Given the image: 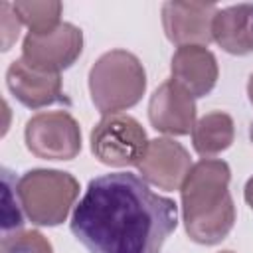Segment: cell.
Instances as JSON below:
<instances>
[{
    "mask_svg": "<svg viewBox=\"0 0 253 253\" xmlns=\"http://www.w3.org/2000/svg\"><path fill=\"white\" fill-rule=\"evenodd\" d=\"M229 166L217 158L194 164L180 186L184 223L190 237L204 245L219 243L235 221V208L227 192Z\"/></svg>",
    "mask_w": 253,
    "mask_h": 253,
    "instance_id": "obj_2",
    "label": "cell"
},
{
    "mask_svg": "<svg viewBox=\"0 0 253 253\" xmlns=\"http://www.w3.org/2000/svg\"><path fill=\"white\" fill-rule=\"evenodd\" d=\"M148 117L156 130L168 134H188L194 128L196 117L194 97L174 79H170L154 91L148 107Z\"/></svg>",
    "mask_w": 253,
    "mask_h": 253,
    "instance_id": "obj_9",
    "label": "cell"
},
{
    "mask_svg": "<svg viewBox=\"0 0 253 253\" xmlns=\"http://www.w3.org/2000/svg\"><path fill=\"white\" fill-rule=\"evenodd\" d=\"M172 79L192 97L208 95L217 79V65L204 45H184L172 57Z\"/></svg>",
    "mask_w": 253,
    "mask_h": 253,
    "instance_id": "obj_12",
    "label": "cell"
},
{
    "mask_svg": "<svg viewBox=\"0 0 253 253\" xmlns=\"http://www.w3.org/2000/svg\"><path fill=\"white\" fill-rule=\"evenodd\" d=\"M2 253H51V245L42 233L24 231L2 239Z\"/></svg>",
    "mask_w": 253,
    "mask_h": 253,
    "instance_id": "obj_17",
    "label": "cell"
},
{
    "mask_svg": "<svg viewBox=\"0 0 253 253\" xmlns=\"http://www.w3.org/2000/svg\"><path fill=\"white\" fill-rule=\"evenodd\" d=\"M12 6L32 36H47L59 26V2H14Z\"/></svg>",
    "mask_w": 253,
    "mask_h": 253,
    "instance_id": "obj_15",
    "label": "cell"
},
{
    "mask_svg": "<svg viewBox=\"0 0 253 253\" xmlns=\"http://www.w3.org/2000/svg\"><path fill=\"white\" fill-rule=\"evenodd\" d=\"M144 85L140 61L123 49L105 53L89 75L91 99L103 115H117L138 103Z\"/></svg>",
    "mask_w": 253,
    "mask_h": 253,
    "instance_id": "obj_3",
    "label": "cell"
},
{
    "mask_svg": "<svg viewBox=\"0 0 253 253\" xmlns=\"http://www.w3.org/2000/svg\"><path fill=\"white\" fill-rule=\"evenodd\" d=\"M6 79H8V87L14 93V97L26 107L40 109V107L59 103V101L67 103L61 91L59 73L38 71V69L28 67L22 59H18L8 67Z\"/></svg>",
    "mask_w": 253,
    "mask_h": 253,
    "instance_id": "obj_11",
    "label": "cell"
},
{
    "mask_svg": "<svg viewBox=\"0 0 253 253\" xmlns=\"http://www.w3.org/2000/svg\"><path fill=\"white\" fill-rule=\"evenodd\" d=\"M211 38L229 53L253 51V4H237L217 10L211 22Z\"/></svg>",
    "mask_w": 253,
    "mask_h": 253,
    "instance_id": "obj_13",
    "label": "cell"
},
{
    "mask_svg": "<svg viewBox=\"0 0 253 253\" xmlns=\"http://www.w3.org/2000/svg\"><path fill=\"white\" fill-rule=\"evenodd\" d=\"M81 30L71 24H59L47 36L28 34L22 47V61L38 71L59 73L69 67L81 53Z\"/></svg>",
    "mask_w": 253,
    "mask_h": 253,
    "instance_id": "obj_7",
    "label": "cell"
},
{
    "mask_svg": "<svg viewBox=\"0 0 253 253\" xmlns=\"http://www.w3.org/2000/svg\"><path fill=\"white\" fill-rule=\"evenodd\" d=\"M142 176L162 190H176L184 184L192 164L186 148L170 138L150 140L144 160L138 164Z\"/></svg>",
    "mask_w": 253,
    "mask_h": 253,
    "instance_id": "obj_10",
    "label": "cell"
},
{
    "mask_svg": "<svg viewBox=\"0 0 253 253\" xmlns=\"http://www.w3.org/2000/svg\"><path fill=\"white\" fill-rule=\"evenodd\" d=\"M148 140L144 128L128 115H105L91 130V150L95 158L109 166H138L146 152Z\"/></svg>",
    "mask_w": 253,
    "mask_h": 253,
    "instance_id": "obj_5",
    "label": "cell"
},
{
    "mask_svg": "<svg viewBox=\"0 0 253 253\" xmlns=\"http://www.w3.org/2000/svg\"><path fill=\"white\" fill-rule=\"evenodd\" d=\"M215 12V4L166 2L162 6V20L168 40L178 47L208 43Z\"/></svg>",
    "mask_w": 253,
    "mask_h": 253,
    "instance_id": "obj_8",
    "label": "cell"
},
{
    "mask_svg": "<svg viewBox=\"0 0 253 253\" xmlns=\"http://www.w3.org/2000/svg\"><path fill=\"white\" fill-rule=\"evenodd\" d=\"M249 99L253 103V75H251V81H249Z\"/></svg>",
    "mask_w": 253,
    "mask_h": 253,
    "instance_id": "obj_20",
    "label": "cell"
},
{
    "mask_svg": "<svg viewBox=\"0 0 253 253\" xmlns=\"http://www.w3.org/2000/svg\"><path fill=\"white\" fill-rule=\"evenodd\" d=\"M249 134H251V140H253V123H251V130H249Z\"/></svg>",
    "mask_w": 253,
    "mask_h": 253,
    "instance_id": "obj_21",
    "label": "cell"
},
{
    "mask_svg": "<svg viewBox=\"0 0 253 253\" xmlns=\"http://www.w3.org/2000/svg\"><path fill=\"white\" fill-rule=\"evenodd\" d=\"M245 200L253 210V178H249L247 184H245Z\"/></svg>",
    "mask_w": 253,
    "mask_h": 253,
    "instance_id": "obj_19",
    "label": "cell"
},
{
    "mask_svg": "<svg viewBox=\"0 0 253 253\" xmlns=\"http://www.w3.org/2000/svg\"><path fill=\"white\" fill-rule=\"evenodd\" d=\"M16 192L22 210L34 223L57 225L73 206V200L79 194V184L67 172L30 170L18 180Z\"/></svg>",
    "mask_w": 253,
    "mask_h": 253,
    "instance_id": "obj_4",
    "label": "cell"
},
{
    "mask_svg": "<svg viewBox=\"0 0 253 253\" xmlns=\"http://www.w3.org/2000/svg\"><path fill=\"white\" fill-rule=\"evenodd\" d=\"M26 144L30 152L49 160H69L81 148V132L71 115L40 113L26 125Z\"/></svg>",
    "mask_w": 253,
    "mask_h": 253,
    "instance_id": "obj_6",
    "label": "cell"
},
{
    "mask_svg": "<svg viewBox=\"0 0 253 253\" xmlns=\"http://www.w3.org/2000/svg\"><path fill=\"white\" fill-rule=\"evenodd\" d=\"M2 49L8 51L12 42L18 38V32H20V18L16 14V20L10 24V18H12V4L8 2H2Z\"/></svg>",
    "mask_w": 253,
    "mask_h": 253,
    "instance_id": "obj_18",
    "label": "cell"
},
{
    "mask_svg": "<svg viewBox=\"0 0 253 253\" xmlns=\"http://www.w3.org/2000/svg\"><path fill=\"white\" fill-rule=\"evenodd\" d=\"M16 178L8 168H2V239H8L24 227L22 204L16 192Z\"/></svg>",
    "mask_w": 253,
    "mask_h": 253,
    "instance_id": "obj_16",
    "label": "cell"
},
{
    "mask_svg": "<svg viewBox=\"0 0 253 253\" xmlns=\"http://www.w3.org/2000/svg\"><path fill=\"white\" fill-rule=\"evenodd\" d=\"M176 225L174 200L130 172L93 178L71 215V233L91 253H160Z\"/></svg>",
    "mask_w": 253,
    "mask_h": 253,
    "instance_id": "obj_1",
    "label": "cell"
},
{
    "mask_svg": "<svg viewBox=\"0 0 253 253\" xmlns=\"http://www.w3.org/2000/svg\"><path fill=\"white\" fill-rule=\"evenodd\" d=\"M192 140L198 154L210 158L225 150L233 140V121L229 115L215 111L202 117L192 128Z\"/></svg>",
    "mask_w": 253,
    "mask_h": 253,
    "instance_id": "obj_14",
    "label": "cell"
},
{
    "mask_svg": "<svg viewBox=\"0 0 253 253\" xmlns=\"http://www.w3.org/2000/svg\"><path fill=\"white\" fill-rule=\"evenodd\" d=\"M221 253H231V251H221Z\"/></svg>",
    "mask_w": 253,
    "mask_h": 253,
    "instance_id": "obj_22",
    "label": "cell"
}]
</instances>
